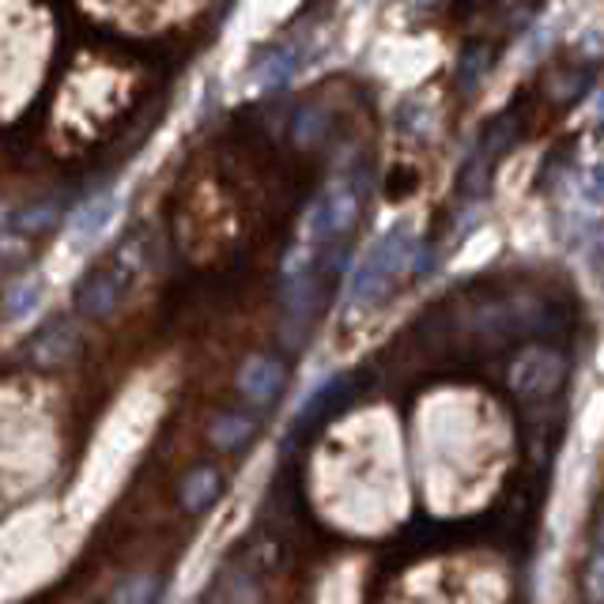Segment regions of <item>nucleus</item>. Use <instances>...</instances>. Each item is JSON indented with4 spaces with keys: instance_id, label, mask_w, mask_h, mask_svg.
Returning a JSON list of instances; mask_svg holds the SVG:
<instances>
[{
    "instance_id": "f257e3e1",
    "label": "nucleus",
    "mask_w": 604,
    "mask_h": 604,
    "mask_svg": "<svg viewBox=\"0 0 604 604\" xmlns=\"http://www.w3.org/2000/svg\"><path fill=\"white\" fill-rule=\"evenodd\" d=\"M163 400L152 389H136L122 400V408L110 412V419L98 431L95 446H91L84 472H80L76 488H72V514L76 518H95L106 507L110 496L125 483V476L144 454L148 438L159 424Z\"/></svg>"
},
{
    "instance_id": "f03ea898",
    "label": "nucleus",
    "mask_w": 604,
    "mask_h": 604,
    "mask_svg": "<svg viewBox=\"0 0 604 604\" xmlns=\"http://www.w3.org/2000/svg\"><path fill=\"white\" fill-rule=\"evenodd\" d=\"M412 253H416V235H412V227L408 223L389 227V231L363 253V261L355 264L352 280H347V299H344L347 314L367 310L371 302H378L386 295L389 280H397L400 272L408 269Z\"/></svg>"
},
{
    "instance_id": "7ed1b4c3",
    "label": "nucleus",
    "mask_w": 604,
    "mask_h": 604,
    "mask_svg": "<svg viewBox=\"0 0 604 604\" xmlns=\"http://www.w3.org/2000/svg\"><path fill=\"white\" fill-rule=\"evenodd\" d=\"M355 219H360V189L347 186V181H336V186H329L322 200L310 208L306 235L310 242H336V238L352 231Z\"/></svg>"
},
{
    "instance_id": "20e7f679",
    "label": "nucleus",
    "mask_w": 604,
    "mask_h": 604,
    "mask_svg": "<svg viewBox=\"0 0 604 604\" xmlns=\"http://www.w3.org/2000/svg\"><path fill=\"white\" fill-rule=\"evenodd\" d=\"M563 382V355L552 347H529L510 363V389L521 400H544Z\"/></svg>"
},
{
    "instance_id": "39448f33",
    "label": "nucleus",
    "mask_w": 604,
    "mask_h": 604,
    "mask_svg": "<svg viewBox=\"0 0 604 604\" xmlns=\"http://www.w3.org/2000/svg\"><path fill=\"white\" fill-rule=\"evenodd\" d=\"M117 212H122V197L117 194L91 197L87 205H80L69 219V246H80V250L95 246L98 238L110 231V223L117 219Z\"/></svg>"
},
{
    "instance_id": "423d86ee",
    "label": "nucleus",
    "mask_w": 604,
    "mask_h": 604,
    "mask_svg": "<svg viewBox=\"0 0 604 604\" xmlns=\"http://www.w3.org/2000/svg\"><path fill=\"white\" fill-rule=\"evenodd\" d=\"M283 389V367L277 360H269V355H250V360L242 363V371H238V393H242L246 400H253V405H272V400L280 397Z\"/></svg>"
},
{
    "instance_id": "0eeeda50",
    "label": "nucleus",
    "mask_w": 604,
    "mask_h": 604,
    "mask_svg": "<svg viewBox=\"0 0 604 604\" xmlns=\"http://www.w3.org/2000/svg\"><path fill=\"white\" fill-rule=\"evenodd\" d=\"M45 288L39 277H23L15 283H8V295H4V322L8 325H23L27 317H34L42 310Z\"/></svg>"
},
{
    "instance_id": "6e6552de",
    "label": "nucleus",
    "mask_w": 604,
    "mask_h": 604,
    "mask_svg": "<svg viewBox=\"0 0 604 604\" xmlns=\"http://www.w3.org/2000/svg\"><path fill=\"white\" fill-rule=\"evenodd\" d=\"M72 352H76V329L69 322L50 325L39 341L31 344V360L39 363V367H58V363H65Z\"/></svg>"
},
{
    "instance_id": "1a4fd4ad",
    "label": "nucleus",
    "mask_w": 604,
    "mask_h": 604,
    "mask_svg": "<svg viewBox=\"0 0 604 604\" xmlns=\"http://www.w3.org/2000/svg\"><path fill=\"white\" fill-rule=\"evenodd\" d=\"M219 496V472L216 469H194L186 476V483H181V507L189 510V514H200V510H208Z\"/></svg>"
},
{
    "instance_id": "9d476101",
    "label": "nucleus",
    "mask_w": 604,
    "mask_h": 604,
    "mask_svg": "<svg viewBox=\"0 0 604 604\" xmlns=\"http://www.w3.org/2000/svg\"><path fill=\"white\" fill-rule=\"evenodd\" d=\"M76 302L87 317H106L110 310L117 306V283L110 277H91L84 288H80Z\"/></svg>"
},
{
    "instance_id": "9b49d317",
    "label": "nucleus",
    "mask_w": 604,
    "mask_h": 604,
    "mask_svg": "<svg viewBox=\"0 0 604 604\" xmlns=\"http://www.w3.org/2000/svg\"><path fill=\"white\" fill-rule=\"evenodd\" d=\"M208 435H212V442L219 446V450H238V446L253 435V419L242 416V412H223Z\"/></svg>"
},
{
    "instance_id": "f8f14e48",
    "label": "nucleus",
    "mask_w": 604,
    "mask_h": 604,
    "mask_svg": "<svg viewBox=\"0 0 604 604\" xmlns=\"http://www.w3.org/2000/svg\"><path fill=\"white\" fill-rule=\"evenodd\" d=\"M155 593H159V579L155 574H129V579L117 582L114 597H110V604H152Z\"/></svg>"
},
{
    "instance_id": "ddd939ff",
    "label": "nucleus",
    "mask_w": 604,
    "mask_h": 604,
    "mask_svg": "<svg viewBox=\"0 0 604 604\" xmlns=\"http://www.w3.org/2000/svg\"><path fill=\"white\" fill-rule=\"evenodd\" d=\"M299 69V53L291 45H280V50L269 53V61L261 65V84L264 87H283Z\"/></svg>"
},
{
    "instance_id": "4468645a",
    "label": "nucleus",
    "mask_w": 604,
    "mask_h": 604,
    "mask_svg": "<svg viewBox=\"0 0 604 604\" xmlns=\"http://www.w3.org/2000/svg\"><path fill=\"white\" fill-rule=\"evenodd\" d=\"M58 219V208L53 205H39V208H27L23 216H12L8 219V231H42Z\"/></svg>"
},
{
    "instance_id": "2eb2a0df",
    "label": "nucleus",
    "mask_w": 604,
    "mask_h": 604,
    "mask_svg": "<svg viewBox=\"0 0 604 604\" xmlns=\"http://www.w3.org/2000/svg\"><path fill=\"white\" fill-rule=\"evenodd\" d=\"M582 197L590 200L593 208H604V163H597V167L585 170V178H582Z\"/></svg>"
},
{
    "instance_id": "dca6fc26",
    "label": "nucleus",
    "mask_w": 604,
    "mask_h": 604,
    "mask_svg": "<svg viewBox=\"0 0 604 604\" xmlns=\"http://www.w3.org/2000/svg\"><path fill=\"white\" fill-rule=\"evenodd\" d=\"M585 585H590L593 597H604V548L597 555H593L590 571H585Z\"/></svg>"
},
{
    "instance_id": "f3484780",
    "label": "nucleus",
    "mask_w": 604,
    "mask_h": 604,
    "mask_svg": "<svg viewBox=\"0 0 604 604\" xmlns=\"http://www.w3.org/2000/svg\"><path fill=\"white\" fill-rule=\"evenodd\" d=\"M317 117H322V114H317V110H302V117H299V144H314L317 140V136H322V129H314V125H317Z\"/></svg>"
}]
</instances>
